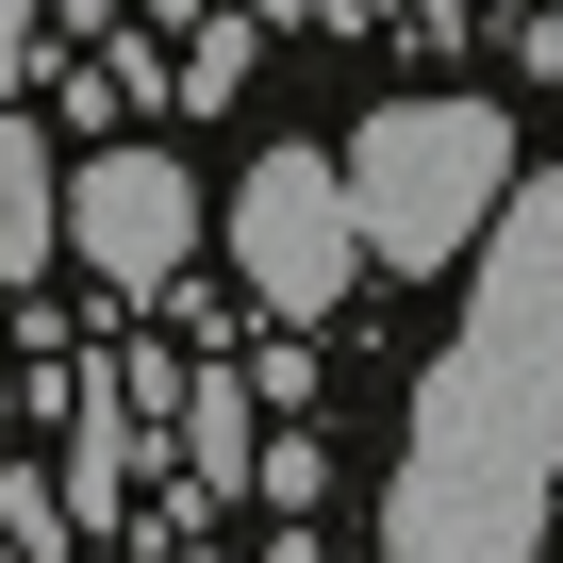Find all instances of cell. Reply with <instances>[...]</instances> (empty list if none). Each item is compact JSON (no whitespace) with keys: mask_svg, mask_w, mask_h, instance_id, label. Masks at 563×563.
Listing matches in <instances>:
<instances>
[{"mask_svg":"<svg viewBox=\"0 0 563 563\" xmlns=\"http://www.w3.org/2000/svg\"><path fill=\"white\" fill-rule=\"evenodd\" d=\"M18 18H34V0H0V51H18Z\"/></svg>","mask_w":563,"mask_h":563,"instance_id":"cell-7","label":"cell"},{"mask_svg":"<svg viewBox=\"0 0 563 563\" xmlns=\"http://www.w3.org/2000/svg\"><path fill=\"white\" fill-rule=\"evenodd\" d=\"M232 265L265 316H332L365 282V216H349V150H265L232 183Z\"/></svg>","mask_w":563,"mask_h":563,"instance_id":"cell-3","label":"cell"},{"mask_svg":"<svg viewBox=\"0 0 563 563\" xmlns=\"http://www.w3.org/2000/svg\"><path fill=\"white\" fill-rule=\"evenodd\" d=\"M67 249H84V282H117V299L183 282V249H199V183H183V150H84V183H67Z\"/></svg>","mask_w":563,"mask_h":563,"instance_id":"cell-4","label":"cell"},{"mask_svg":"<svg viewBox=\"0 0 563 563\" xmlns=\"http://www.w3.org/2000/svg\"><path fill=\"white\" fill-rule=\"evenodd\" d=\"M514 199V117L497 100H382L349 133V216H365V265H464Z\"/></svg>","mask_w":563,"mask_h":563,"instance_id":"cell-2","label":"cell"},{"mask_svg":"<svg viewBox=\"0 0 563 563\" xmlns=\"http://www.w3.org/2000/svg\"><path fill=\"white\" fill-rule=\"evenodd\" d=\"M464 332L415 382V448L382 497V563H530L563 497V166L497 199L464 249Z\"/></svg>","mask_w":563,"mask_h":563,"instance_id":"cell-1","label":"cell"},{"mask_svg":"<svg viewBox=\"0 0 563 563\" xmlns=\"http://www.w3.org/2000/svg\"><path fill=\"white\" fill-rule=\"evenodd\" d=\"M316 481H332V464H316V448H299V431H282V448H249V497H282V514H299V497H316Z\"/></svg>","mask_w":563,"mask_h":563,"instance_id":"cell-6","label":"cell"},{"mask_svg":"<svg viewBox=\"0 0 563 563\" xmlns=\"http://www.w3.org/2000/svg\"><path fill=\"white\" fill-rule=\"evenodd\" d=\"M0 530H18V563H51V547H67V497H51L34 464H0Z\"/></svg>","mask_w":563,"mask_h":563,"instance_id":"cell-5","label":"cell"},{"mask_svg":"<svg viewBox=\"0 0 563 563\" xmlns=\"http://www.w3.org/2000/svg\"><path fill=\"white\" fill-rule=\"evenodd\" d=\"M0 431H18V365H0Z\"/></svg>","mask_w":563,"mask_h":563,"instance_id":"cell-8","label":"cell"}]
</instances>
